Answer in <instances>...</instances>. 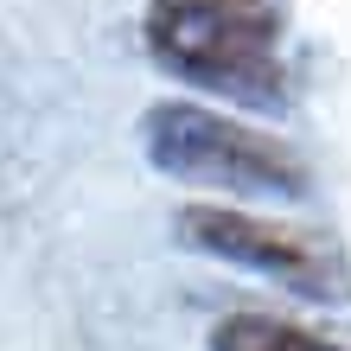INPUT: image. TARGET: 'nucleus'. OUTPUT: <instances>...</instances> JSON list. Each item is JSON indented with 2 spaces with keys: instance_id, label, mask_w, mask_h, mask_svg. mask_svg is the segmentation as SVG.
Wrapping results in <instances>:
<instances>
[{
  "instance_id": "f257e3e1",
  "label": "nucleus",
  "mask_w": 351,
  "mask_h": 351,
  "mask_svg": "<svg viewBox=\"0 0 351 351\" xmlns=\"http://www.w3.org/2000/svg\"><path fill=\"white\" fill-rule=\"evenodd\" d=\"M141 147L167 179L198 185V192H223V198H306V160L287 147L281 134L256 128L243 115H223L211 102H154L141 115Z\"/></svg>"
},
{
  "instance_id": "f03ea898",
  "label": "nucleus",
  "mask_w": 351,
  "mask_h": 351,
  "mask_svg": "<svg viewBox=\"0 0 351 351\" xmlns=\"http://www.w3.org/2000/svg\"><path fill=\"white\" fill-rule=\"evenodd\" d=\"M147 51L173 77L198 84L204 96L281 109L287 71H281V19H250L204 0H154L147 7Z\"/></svg>"
},
{
  "instance_id": "7ed1b4c3",
  "label": "nucleus",
  "mask_w": 351,
  "mask_h": 351,
  "mask_svg": "<svg viewBox=\"0 0 351 351\" xmlns=\"http://www.w3.org/2000/svg\"><path fill=\"white\" fill-rule=\"evenodd\" d=\"M173 223H179V243H192L204 256L256 268V275L294 287L306 300H345V262L319 230L256 217V211H237V204H185Z\"/></svg>"
},
{
  "instance_id": "20e7f679",
  "label": "nucleus",
  "mask_w": 351,
  "mask_h": 351,
  "mask_svg": "<svg viewBox=\"0 0 351 351\" xmlns=\"http://www.w3.org/2000/svg\"><path fill=\"white\" fill-rule=\"evenodd\" d=\"M211 351H339V345H332V339H319V332H306V326H294V319L230 313V319H217Z\"/></svg>"
},
{
  "instance_id": "39448f33",
  "label": "nucleus",
  "mask_w": 351,
  "mask_h": 351,
  "mask_svg": "<svg viewBox=\"0 0 351 351\" xmlns=\"http://www.w3.org/2000/svg\"><path fill=\"white\" fill-rule=\"evenodd\" d=\"M204 7H230V13H250V19H281V0H204Z\"/></svg>"
}]
</instances>
